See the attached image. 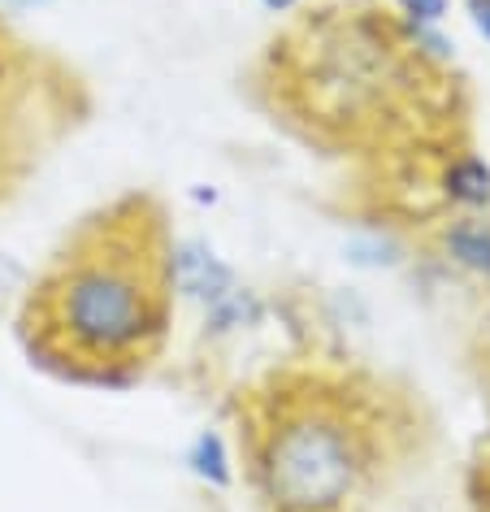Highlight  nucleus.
Wrapping results in <instances>:
<instances>
[{
	"instance_id": "obj_9",
	"label": "nucleus",
	"mask_w": 490,
	"mask_h": 512,
	"mask_svg": "<svg viewBox=\"0 0 490 512\" xmlns=\"http://www.w3.org/2000/svg\"><path fill=\"white\" fill-rule=\"evenodd\" d=\"M464 14H469L473 31L482 35V40L490 44V0H464Z\"/></svg>"
},
{
	"instance_id": "obj_10",
	"label": "nucleus",
	"mask_w": 490,
	"mask_h": 512,
	"mask_svg": "<svg viewBox=\"0 0 490 512\" xmlns=\"http://www.w3.org/2000/svg\"><path fill=\"white\" fill-rule=\"evenodd\" d=\"M261 5L269 9V14H291V9H300L304 0H261Z\"/></svg>"
},
{
	"instance_id": "obj_8",
	"label": "nucleus",
	"mask_w": 490,
	"mask_h": 512,
	"mask_svg": "<svg viewBox=\"0 0 490 512\" xmlns=\"http://www.w3.org/2000/svg\"><path fill=\"white\" fill-rule=\"evenodd\" d=\"M404 18V27H443L451 14V0H391Z\"/></svg>"
},
{
	"instance_id": "obj_5",
	"label": "nucleus",
	"mask_w": 490,
	"mask_h": 512,
	"mask_svg": "<svg viewBox=\"0 0 490 512\" xmlns=\"http://www.w3.org/2000/svg\"><path fill=\"white\" fill-rule=\"evenodd\" d=\"M443 200L456 209H490V165L477 152H460L443 165Z\"/></svg>"
},
{
	"instance_id": "obj_12",
	"label": "nucleus",
	"mask_w": 490,
	"mask_h": 512,
	"mask_svg": "<svg viewBox=\"0 0 490 512\" xmlns=\"http://www.w3.org/2000/svg\"><path fill=\"white\" fill-rule=\"evenodd\" d=\"M0 5H18V0H0Z\"/></svg>"
},
{
	"instance_id": "obj_7",
	"label": "nucleus",
	"mask_w": 490,
	"mask_h": 512,
	"mask_svg": "<svg viewBox=\"0 0 490 512\" xmlns=\"http://www.w3.org/2000/svg\"><path fill=\"white\" fill-rule=\"evenodd\" d=\"M443 243H447L451 261H460L464 270L482 274L490 283V226L486 222H477V217H460V222L447 226Z\"/></svg>"
},
{
	"instance_id": "obj_1",
	"label": "nucleus",
	"mask_w": 490,
	"mask_h": 512,
	"mask_svg": "<svg viewBox=\"0 0 490 512\" xmlns=\"http://www.w3.org/2000/svg\"><path fill=\"white\" fill-rule=\"evenodd\" d=\"M170 243L148 204H118L61 252L35 291V335L74 369H131L170 330Z\"/></svg>"
},
{
	"instance_id": "obj_4",
	"label": "nucleus",
	"mask_w": 490,
	"mask_h": 512,
	"mask_svg": "<svg viewBox=\"0 0 490 512\" xmlns=\"http://www.w3.org/2000/svg\"><path fill=\"white\" fill-rule=\"evenodd\" d=\"M170 283L178 296L204 304L217 330H230L248 317V291L235 283V270L204 239L170 243Z\"/></svg>"
},
{
	"instance_id": "obj_6",
	"label": "nucleus",
	"mask_w": 490,
	"mask_h": 512,
	"mask_svg": "<svg viewBox=\"0 0 490 512\" xmlns=\"http://www.w3.org/2000/svg\"><path fill=\"white\" fill-rule=\"evenodd\" d=\"M187 469H191V478L213 486V491H230L235 486V456H230V443L222 439V430H200L191 439Z\"/></svg>"
},
{
	"instance_id": "obj_3",
	"label": "nucleus",
	"mask_w": 490,
	"mask_h": 512,
	"mask_svg": "<svg viewBox=\"0 0 490 512\" xmlns=\"http://www.w3.org/2000/svg\"><path fill=\"white\" fill-rule=\"evenodd\" d=\"M308 53L300 57V87L308 109L321 122L365 126L382 113H395V100L408 92L412 53L408 35H399L378 18L330 14L308 27Z\"/></svg>"
},
{
	"instance_id": "obj_11",
	"label": "nucleus",
	"mask_w": 490,
	"mask_h": 512,
	"mask_svg": "<svg viewBox=\"0 0 490 512\" xmlns=\"http://www.w3.org/2000/svg\"><path fill=\"white\" fill-rule=\"evenodd\" d=\"M482 478H486V491H482V499H477V508L490 512V456H486V465H482Z\"/></svg>"
},
{
	"instance_id": "obj_2",
	"label": "nucleus",
	"mask_w": 490,
	"mask_h": 512,
	"mask_svg": "<svg viewBox=\"0 0 490 512\" xmlns=\"http://www.w3.org/2000/svg\"><path fill=\"white\" fill-rule=\"evenodd\" d=\"M248 460L269 512H352L378 473V430L347 391L295 382L256 408Z\"/></svg>"
}]
</instances>
